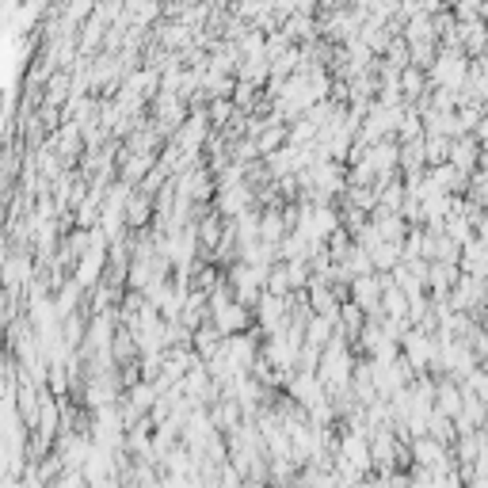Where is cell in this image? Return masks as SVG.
<instances>
[{
	"label": "cell",
	"instance_id": "1",
	"mask_svg": "<svg viewBox=\"0 0 488 488\" xmlns=\"http://www.w3.org/2000/svg\"><path fill=\"white\" fill-rule=\"evenodd\" d=\"M416 458H420V465L446 469L443 465V446H439V443H424V439H420V443H416Z\"/></svg>",
	"mask_w": 488,
	"mask_h": 488
},
{
	"label": "cell",
	"instance_id": "2",
	"mask_svg": "<svg viewBox=\"0 0 488 488\" xmlns=\"http://www.w3.org/2000/svg\"><path fill=\"white\" fill-rule=\"evenodd\" d=\"M465 389H469V393H477V401H484V405H488V378H484L481 370H477V374H469Z\"/></svg>",
	"mask_w": 488,
	"mask_h": 488
}]
</instances>
